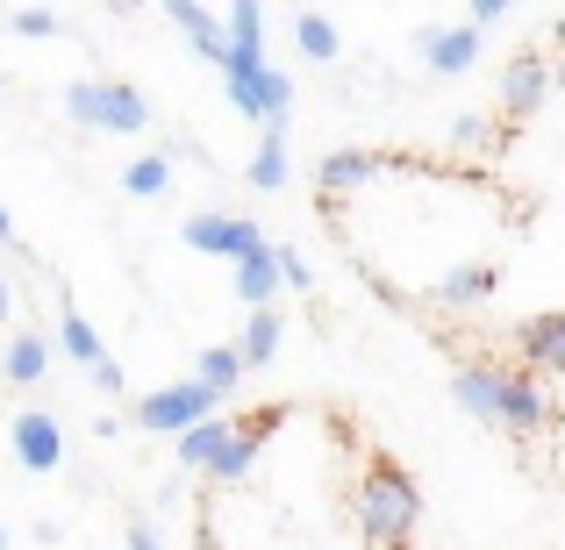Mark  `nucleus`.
I'll list each match as a JSON object with an SVG mask.
<instances>
[{
    "instance_id": "f03ea898",
    "label": "nucleus",
    "mask_w": 565,
    "mask_h": 550,
    "mask_svg": "<svg viewBox=\"0 0 565 550\" xmlns=\"http://www.w3.org/2000/svg\"><path fill=\"white\" fill-rule=\"evenodd\" d=\"M65 115L79 129H100V137H143L151 129V100L122 79H79L65 86Z\"/></svg>"
},
{
    "instance_id": "a211bd4d",
    "label": "nucleus",
    "mask_w": 565,
    "mask_h": 550,
    "mask_svg": "<svg viewBox=\"0 0 565 550\" xmlns=\"http://www.w3.org/2000/svg\"><path fill=\"white\" fill-rule=\"evenodd\" d=\"M166 186H172V151H143L122 165V193H137V201H158Z\"/></svg>"
},
{
    "instance_id": "f8f14e48",
    "label": "nucleus",
    "mask_w": 565,
    "mask_h": 550,
    "mask_svg": "<svg viewBox=\"0 0 565 550\" xmlns=\"http://www.w3.org/2000/svg\"><path fill=\"white\" fill-rule=\"evenodd\" d=\"M51 358H57V344L43 330H14L8 351H0V379L8 386H36L43 371H51Z\"/></svg>"
},
{
    "instance_id": "aec40b11",
    "label": "nucleus",
    "mask_w": 565,
    "mask_h": 550,
    "mask_svg": "<svg viewBox=\"0 0 565 550\" xmlns=\"http://www.w3.org/2000/svg\"><path fill=\"white\" fill-rule=\"evenodd\" d=\"M57 344H65V358H72V365H86V371H94V365H108V351H100L94 322H86L72 301H65V330H57Z\"/></svg>"
},
{
    "instance_id": "2f4dec72",
    "label": "nucleus",
    "mask_w": 565,
    "mask_h": 550,
    "mask_svg": "<svg viewBox=\"0 0 565 550\" xmlns=\"http://www.w3.org/2000/svg\"><path fill=\"white\" fill-rule=\"evenodd\" d=\"M0 244H14V222H8V207H0Z\"/></svg>"
},
{
    "instance_id": "a878e982",
    "label": "nucleus",
    "mask_w": 565,
    "mask_h": 550,
    "mask_svg": "<svg viewBox=\"0 0 565 550\" xmlns=\"http://www.w3.org/2000/svg\"><path fill=\"white\" fill-rule=\"evenodd\" d=\"M8 29H14V36H29V43H43V36L65 29V14H57V8H8Z\"/></svg>"
},
{
    "instance_id": "4468645a",
    "label": "nucleus",
    "mask_w": 565,
    "mask_h": 550,
    "mask_svg": "<svg viewBox=\"0 0 565 550\" xmlns=\"http://www.w3.org/2000/svg\"><path fill=\"white\" fill-rule=\"evenodd\" d=\"M230 279H236V301H244L250 315H265V308H273V293L287 287V279H279V258H273V250H265V258H250V265H230Z\"/></svg>"
},
{
    "instance_id": "4be33fe9",
    "label": "nucleus",
    "mask_w": 565,
    "mask_h": 550,
    "mask_svg": "<svg viewBox=\"0 0 565 550\" xmlns=\"http://www.w3.org/2000/svg\"><path fill=\"white\" fill-rule=\"evenodd\" d=\"M222 29H230V51L265 57V8H258V0H236V8L222 14Z\"/></svg>"
},
{
    "instance_id": "9d476101",
    "label": "nucleus",
    "mask_w": 565,
    "mask_h": 550,
    "mask_svg": "<svg viewBox=\"0 0 565 550\" xmlns=\"http://www.w3.org/2000/svg\"><path fill=\"white\" fill-rule=\"evenodd\" d=\"M544 422H552V393H544V379L509 371V393H501V429H509V436H537Z\"/></svg>"
},
{
    "instance_id": "bb28decb",
    "label": "nucleus",
    "mask_w": 565,
    "mask_h": 550,
    "mask_svg": "<svg viewBox=\"0 0 565 550\" xmlns=\"http://www.w3.org/2000/svg\"><path fill=\"white\" fill-rule=\"evenodd\" d=\"M273 258H279V279H287L294 293H308V287H316V272H308V258H301L294 244H273Z\"/></svg>"
},
{
    "instance_id": "6e6552de",
    "label": "nucleus",
    "mask_w": 565,
    "mask_h": 550,
    "mask_svg": "<svg viewBox=\"0 0 565 550\" xmlns=\"http://www.w3.org/2000/svg\"><path fill=\"white\" fill-rule=\"evenodd\" d=\"M501 393H509V371L501 365H458L451 371V400L487 429H501Z\"/></svg>"
},
{
    "instance_id": "f257e3e1",
    "label": "nucleus",
    "mask_w": 565,
    "mask_h": 550,
    "mask_svg": "<svg viewBox=\"0 0 565 550\" xmlns=\"http://www.w3.org/2000/svg\"><path fill=\"white\" fill-rule=\"evenodd\" d=\"M351 515H359V537L373 550H408L415 522H423V494H415V479L394 465V457H373L365 479H359V494H351Z\"/></svg>"
},
{
    "instance_id": "f3484780",
    "label": "nucleus",
    "mask_w": 565,
    "mask_h": 550,
    "mask_svg": "<svg viewBox=\"0 0 565 550\" xmlns=\"http://www.w3.org/2000/svg\"><path fill=\"white\" fill-rule=\"evenodd\" d=\"M294 43H301V57H316V65H330V57L344 51V36H337V22L322 8H294Z\"/></svg>"
},
{
    "instance_id": "7ed1b4c3",
    "label": "nucleus",
    "mask_w": 565,
    "mask_h": 550,
    "mask_svg": "<svg viewBox=\"0 0 565 550\" xmlns=\"http://www.w3.org/2000/svg\"><path fill=\"white\" fill-rule=\"evenodd\" d=\"M201 422H222V393L201 379H172V386H151V393L137 400V429L143 436H193Z\"/></svg>"
},
{
    "instance_id": "cd10ccee",
    "label": "nucleus",
    "mask_w": 565,
    "mask_h": 550,
    "mask_svg": "<svg viewBox=\"0 0 565 550\" xmlns=\"http://www.w3.org/2000/svg\"><path fill=\"white\" fill-rule=\"evenodd\" d=\"M94 386H100V393H108V400H115V393H122V386H129V371H122V365H115V358H108V365H94Z\"/></svg>"
},
{
    "instance_id": "6ab92c4d",
    "label": "nucleus",
    "mask_w": 565,
    "mask_h": 550,
    "mask_svg": "<svg viewBox=\"0 0 565 550\" xmlns=\"http://www.w3.org/2000/svg\"><path fill=\"white\" fill-rule=\"evenodd\" d=\"M279 336H287V322L265 308V315H244V336H236V351H244V365L258 371V365H273V351H279Z\"/></svg>"
},
{
    "instance_id": "0eeeda50",
    "label": "nucleus",
    "mask_w": 565,
    "mask_h": 550,
    "mask_svg": "<svg viewBox=\"0 0 565 550\" xmlns=\"http://www.w3.org/2000/svg\"><path fill=\"white\" fill-rule=\"evenodd\" d=\"M415 57H423V72H437V79H458V72L480 65V29L472 22L423 29V36H415Z\"/></svg>"
},
{
    "instance_id": "412c9836",
    "label": "nucleus",
    "mask_w": 565,
    "mask_h": 550,
    "mask_svg": "<svg viewBox=\"0 0 565 550\" xmlns=\"http://www.w3.org/2000/svg\"><path fill=\"white\" fill-rule=\"evenodd\" d=\"M244 351L236 344H215V351H201V365H193V379L201 386H215V393H236V379H244Z\"/></svg>"
},
{
    "instance_id": "ddd939ff",
    "label": "nucleus",
    "mask_w": 565,
    "mask_h": 550,
    "mask_svg": "<svg viewBox=\"0 0 565 550\" xmlns=\"http://www.w3.org/2000/svg\"><path fill=\"white\" fill-rule=\"evenodd\" d=\"M494 287H501L494 265H458V272L437 279V308H480V301H494Z\"/></svg>"
},
{
    "instance_id": "423d86ee",
    "label": "nucleus",
    "mask_w": 565,
    "mask_h": 550,
    "mask_svg": "<svg viewBox=\"0 0 565 550\" xmlns=\"http://www.w3.org/2000/svg\"><path fill=\"white\" fill-rule=\"evenodd\" d=\"M544 94H552V65L537 51H515L501 65V122H530L544 108Z\"/></svg>"
},
{
    "instance_id": "c756f323",
    "label": "nucleus",
    "mask_w": 565,
    "mask_h": 550,
    "mask_svg": "<svg viewBox=\"0 0 565 550\" xmlns=\"http://www.w3.org/2000/svg\"><path fill=\"white\" fill-rule=\"evenodd\" d=\"M129 550H166V537L151 522H129Z\"/></svg>"
},
{
    "instance_id": "1a4fd4ad",
    "label": "nucleus",
    "mask_w": 565,
    "mask_h": 550,
    "mask_svg": "<svg viewBox=\"0 0 565 550\" xmlns=\"http://www.w3.org/2000/svg\"><path fill=\"white\" fill-rule=\"evenodd\" d=\"M515 351H523L530 371H552V379H565V308H552V315H530L523 330H515Z\"/></svg>"
},
{
    "instance_id": "7c9ffc66",
    "label": "nucleus",
    "mask_w": 565,
    "mask_h": 550,
    "mask_svg": "<svg viewBox=\"0 0 565 550\" xmlns=\"http://www.w3.org/2000/svg\"><path fill=\"white\" fill-rule=\"evenodd\" d=\"M14 315V287H8V272H0V322Z\"/></svg>"
},
{
    "instance_id": "393cba45",
    "label": "nucleus",
    "mask_w": 565,
    "mask_h": 550,
    "mask_svg": "<svg viewBox=\"0 0 565 550\" xmlns=\"http://www.w3.org/2000/svg\"><path fill=\"white\" fill-rule=\"evenodd\" d=\"M494 143L501 137H494V122H487V115H472V108L451 115V151H494Z\"/></svg>"
},
{
    "instance_id": "473e14b6",
    "label": "nucleus",
    "mask_w": 565,
    "mask_h": 550,
    "mask_svg": "<svg viewBox=\"0 0 565 550\" xmlns=\"http://www.w3.org/2000/svg\"><path fill=\"white\" fill-rule=\"evenodd\" d=\"M0 550H8V522H0Z\"/></svg>"
},
{
    "instance_id": "5701e85b",
    "label": "nucleus",
    "mask_w": 565,
    "mask_h": 550,
    "mask_svg": "<svg viewBox=\"0 0 565 550\" xmlns=\"http://www.w3.org/2000/svg\"><path fill=\"white\" fill-rule=\"evenodd\" d=\"M222 443H230V422H201L193 436H180V472H207L222 457Z\"/></svg>"
},
{
    "instance_id": "39448f33",
    "label": "nucleus",
    "mask_w": 565,
    "mask_h": 550,
    "mask_svg": "<svg viewBox=\"0 0 565 550\" xmlns=\"http://www.w3.org/2000/svg\"><path fill=\"white\" fill-rule=\"evenodd\" d=\"M287 422V408H258V414H244V422H230V443H222V457L207 465V479L215 486H236L250 465H258V451H265V436Z\"/></svg>"
},
{
    "instance_id": "9b49d317",
    "label": "nucleus",
    "mask_w": 565,
    "mask_h": 550,
    "mask_svg": "<svg viewBox=\"0 0 565 550\" xmlns=\"http://www.w3.org/2000/svg\"><path fill=\"white\" fill-rule=\"evenodd\" d=\"M166 22H172V29H180V36L193 43V57H207V65H230V29H222V14L193 8V0H172V8H166Z\"/></svg>"
},
{
    "instance_id": "c85d7f7f",
    "label": "nucleus",
    "mask_w": 565,
    "mask_h": 550,
    "mask_svg": "<svg viewBox=\"0 0 565 550\" xmlns=\"http://www.w3.org/2000/svg\"><path fill=\"white\" fill-rule=\"evenodd\" d=\"M501 14H509V0H472V14H466V22H472V29H494Z\"/></svg>"
},
{
    "instance_id": "2eb2a0df",
    "label": "nucleus",
    "mask_w": 565,
    "mask_h": 550,
    "mask_svg": "<svg viewBox=\"0 0 565 550\" xmlns=\"http://www.w3.org/2000/svg\"><path fill=\"white\" fill-rule=\"evenodd\" d=\"M373 172H380V158H373V151H330V158L316 165V186L337 201V193H359L365 180H373Z\"/></svg>"
},
{
    "instance_id": "b1692460",
    "label": "nucleus",
    "mask_w": 565,
    "mask_h": 550,
    "mask_svg": "<svg viewBox=\"0 0 565 550\" xmlns=\"http://www.w3.org/2000/svg\"><path fill=\"white\" fill-rule=\"evenodd\" d=\"M244 180L258 186V193H279V186H287V137H265L258 158L244 165Z\"/></svg>"
},
{
    "instance_id": "dca6fc26",
    "label": "nucleus",
    "mask_w": 565,
    "mask_h": 550,
    "mask_svg": "<svg viewBox=\"0 0 565 550\" xmlns=\"http://www.w3.org/2000/svg\"><path fill=\"white\" fill-rule=\"evenodd\" d=\"M186 250H201V258H230L236 250V215H215V207H201V215H186Z\"/></svg>"
},
{
    "instance_id": "20e7f679",
    "label": "nucleus",
    "mask_w": 565,
    "mask_h": 550,
    "mask_svg": "<svg viewBox=\"0 0 565 550\" xmlns=\"http://www.w3.org/2000/svg\"><path fill=\"white\" fill-rule=\"evenodd\" d=\"M8 443H14V465L36 472V479H51V472L65 465V422H57L51 408H22L8 422Z\"/></svg>"
}]
</instances>
